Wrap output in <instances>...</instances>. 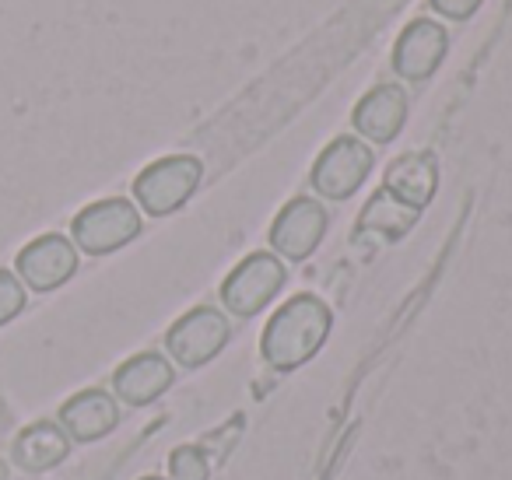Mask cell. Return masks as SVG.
I'll list each match as a JSON object with an SVG mask.
<instances>
[{
    "mask_svg": "<svg viewBox=\"0 0 512 480\" xmlns=\"http://www.w3.org/2000/svg\"><path fill=\"white\" fill-rule=\"evenodd\" d=\"M200 179H204V162L193 155H169L151 162L141 176L134 179V197L151 218H165V214L179 211L186 200L197 193Z\"/></svg>",
    "mask_w": 512,
    "mask_h": 480,
    "instance_id": "obj_2",
    "label": "cell"
},
{
    "mask_svg": "<svg viewBox=\"0 0 512 480\" xmlns=\"http://www.w3.org/2000/svg\"><path fill=\"white\" fill-rule=\"evenodd\" d=\"M372 148L358 137H337L313 165V190L327 200H348L372 172Z\"/></svg>",
    "mask_w": 512,
    "mask_h": 480,
    "instance_id": "obj_6",
    "label": "cell"
},
{
    "mask_svg": "<svg viewBox=\"0 0 512 480\" xmlns=\"http://www.w3.org/2000/svg\"><path fill=\"white\" fill-rule=\"evenodd\" d=\"M169 473L172 480H207V456L197 445H179L169 456Z\"/></svg>",
    "mask_w": 512,
    "mask_h": 480,
    "instance_id": "obj_16",
    "label": "cell"
},
{
    "mask_svg": "<svg viewBox=\"0 0 512 480\" xmlns=\"http://www.w3.org/2000/svg\"><path fill=\"white\" fill-rule=\"evenodd\" d=\"M25 302H29V295H25V284L18 281V274L0 270V326L22 316Z\"/></svg>",
    "mask_w": 512,
    "mask_h": 480,
    "instance_id": "obj_17",
    "label": "cell"
},
{
    "mask_svg": "<svg viewBox=\"0 0 512 480\" xmlns=\"http://www.w3.org/2000/svg\"><path fill=\"white\" fill-rule=\"evenodd\" d=\"M18 281L32 291H57L64 288L67 281L78 270V246H74L67 235H39L36 242L18 253L15 260Z\"/></svg>",
    "mask_w": 512,
    "mask_h": 480,
    "instance_id": "obj_7",
    "label": "cell"
},
{
    "mask_svg": "<svg viewBox=\"0 0 512 480\" xmlns=\"http://www.w3.org/2000/svg\"><path fill=\"white\" fill-rule=\"evenodd\" d=\"M120 424V400L106 389H81L60 407V428L74 442H99Z\"/></svg>",
    "mask_w": 512,
    "mask_h": 480,
    "instance_id": "obj_10",
    "label": "cell"
},
{
    "mask_svg": "<svg viewBox=\"0 0 512 480\" xmlns=\"http://www.w3.org/2000/svg\"><path fill=\"white\" fill-rule=\"evenodd\" d=\"M228 337H232V323L225 312H218L214 305H197L179 316V323H172L165 347L179 361V368H200L225 351Z\"/></svg>",
    "mask_w": 512,
    "mask_h": 480,
    "instance_id": "obj_5",
    "label": "cell"
},
{
    "mask_svg": "<svg viewBox=\"0 0 512 480\" xmlns=\"http://www.w3.org/2000/svg\"><path fill=\"white\" fill-rule=\"evenodd\" d=\"M330 323H334V316H330V305L323 298L309 295V291L288 298L271 316L264 340H260L264 361L274 372H295V368H302L327 344Z\"/></svg>",
    "mask_w": 512,
    "mask_h": 480,
    "instance_id": "obj_1",
    "label": "cell"
},
{
    "mask_svg": "<svg viewBox=\"0 0 512 480\" xmlns=\"http://www.w3.org/2000/svg\"><path fill=\"white\" fill-rule=\"evenodd\" d=\"M414 221H418V211H414V207L400 204L393 193L379 190L376 197L365 204L362 221H358V232H379L383 239H400Z\"/></svg>",
    "mask_w": 512,
    "mask_h": 480,
    "instance_id": "obj_15",
    "label": "cell"
},
{
    "mask_svg": "<svg viewBox=\"0 0 512 480\" xmlns=\"http://www.w3.org/2000/svg\"><path fill=\"white\" fill-rule=\"evenodd\" d=\"M11 456L25 473H46L71 456V435L53 421H36L15 438Z\"/></svg>",
    "mask_w": 512,
    "mask_h": 480,
    "instance_id": "obj_14",
    "label": "cell"
},
{
    "mask_svg": "<svg viewBox=\"0 0 512 480\" xmlns=\"http://www.w3.org/2000/svg\"><path fill=\"white\" fill-rule=\"evenodd\" d=\"M0 480H8V463L4 459H0Z\"/></svg>",
    "mask_w": 512,
    "mask_h": 480,
    "instance_id": "obj_19",
    "label": "cell"
},
{
    "mask_svg": "<svg viewBox=\"0 0 512 480\" xmlns=\"http://www.w3.org/2000/svg\"><path fill=\"white\" fill-rule=\"evenodd\" d=\"M74 246L88 256H109L134 242L141 235V214L130 200L109 197L99 204H88L71 225Z\"/></svg>",
    "mask_w": 512,
    "mask_h": 480,
    "instance_id": "obj_3",
    "label": "cell"
},
{
    "mask_svg": "<svg viewBox=\"0 0 512 480\" xmlns=\"http://www.w3.org/2000/svg\"><path fill=\"white\" fill-rule=\"evenodd\" d=\"M355 130L369 137L372 144H390L407 123V95L400 85H376L372 92L362 95L351 116Z\"/></svg>",
    "mask_w": 512,
    "mask_h": 480,
    "instance_id": "obj_11",
    "label": "cell"
},
{
    "mask_svg": "<svg viewBox=\"0 0 512 480\" xmlns=\"http://www.w3.org/2000/svg\"><path fill=\"white\" fill-rule=\"evenodd\" d=\"M288 270L274 253H253L225 277L221 284V302L232 316L253 319L256 312H264L267 305L278 298V291L285 288Z\"/></svg>",
    "mask_w": 512,
    "mask_h": 480,
    "instance_id": "obj_4",
    "label": "cell"
},
{
    "mask_svg": "<svg viewBox=\"0 0 512 480\" xmlns=\"http://www.w3.org/2000/svg\"><path fill=\"white\" fill-rule=\"evenodd\" d=\"M383 190L393 193L400 204L421 211L425 204H432L435 190H439V165L425 151H414V155H400L397 162L386 169Z\"/></svg>",
    "mask_w": 512,
    "mask_h": 480,
    "instance_id": "obj_13",
    "label": "cell"
},
{
    "mask_svg": "<svg viewBox=\"0 0 512 480\" xmlns=\"http://www.w3.org/2000/svg\"><path fill=\"white\" fill-rule=\"evenodd\" d=\"M141 480H165V477H141Z\"/></svg>",
    "mask_w": 512,
    "mask_h": 480,
    "instance_id": "obj_20",
    "label": "cell"
},
{
    "mask_svg": "<svg viewBox=\"0 0 512 480\" xmlns=\"http://www.w3.org/2000/svg\"><path fill=\"white\" fill-rule=\"evenodd\" d=\"M172 382H176V372H172V365L158 351L134 354V358L123 361L113 375L116 396H120L123 403H130V407H148V403H155L162 393H169Z\"/></svg>",
    "mask_w": 512,
    "mask_h": 480,
    "instance_id": "obj_12",
    "label": "cell"
},
{
    "mask_svg": "<svg viewBox=\"0 0 512 480\" xmlns=\"http://www.w3.org/2000/svg\"><path fill=\"white\" fill-rule=\"evenodd\" d=\"M449 36L439 22L432 18H418L400 32L397 46H393V71L404 81H425L439 71V64L446 60Z\"/></svg>",
    "mask_w": 512,
    "mask_h": 480,
    "instance_id": "obj_9",
    "label": "cell"
},
{
    "mask_svg": "<svg viewBox=\"0 0 512 480\" xmlns=\"http://www.w3.org/2000/svg\"><path fill=\"white\" fill-rule=\"evenodd\" d=\"M327 211L320 200L313 197H295L292 204L281 207V214L271 225V246L278 249L285 260L299 263L320 249L323 235H327Z\"/></svg>",
    "mask_w": 512,
    "mask_h": 480,
    "instance_id": "obj_8",
    "label": "cell"
},
{
    "mask_svg": "<svg viewBox=\"0 0 512 480\" xmlns=\"http://www.w3.org/2000/svg\"><path fill=\"white\" fill-rule=\"evenodd\" d=\"M428 4H432L435 15L453 18V22H467V18L481 8L484 0H428Z\"/></svg>",
    "mask_w": 512,
    "mask_h": 480,
    "instance_id": "obj_18",
    "label": "cell"
}]
</instances>
